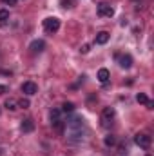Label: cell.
Here are the masks:
<instances>
[{"mask_svg": "<svg viewBox=\"0 0 154 156\" xmlns=\"http://www.w3.org/2000/svg\"><path fill=\"white\" fill-rule=\"evenodd\" d=\"M44 29H45V33H56L58 29H60V20L56 18V16H49V18H45L44 20Z\"/></svg>", "mask_w": 154, "mask_h": 156, "instance_id": "cell-1", "label": "cell"}, {"mask_svg": "<svg viewBox=\"0 0 154 156\" xmlns=\"http://www.w3.org/2000/svg\"><path fill=\"white\" fill-rule=\"evenodd\" d=\"M113 120H114V109L113 107H105L102 111V123H103V127H109L113 123Z\"/></svg>", "mask_w": 154, "mask_h": 156, "instance_id": "cell-2", "label": "cell"}, {"mask_svg": "<svg viewBox=\"0 0 154 156\" xmlns=\"http://www.w3.org/2000/svg\"><path fill=\"white\" fill-rule=\"evenodd\" d=\"M113 15H114V9H113L109 4H105V2L98 4V16H107V18H111Z\"/></svg>", "mask_w": 154, "mask_h": 156, "instance_id": "cell-3", "label": "cell"}, {"mask_svg": "<svg viewBox=\"0 0 154 156\" xmlns=\"http://www.w3.org/2000/svg\"><path fill=\"white\" fill-rule=\"evenodd\" d=\"M22 93L27 94V96H33V94L38 93V85L35 82H26V83H22Z\"/></svg>", "mask_w": 154, "mask_h": 156, "instance_id": "cell-4", "label": "cell"}, {"mask_svg": "<svg viewBox=\"0 0 154 156\" xmlns=\"http://www.w3.org/2000/svg\"><path fill=\"white\" fill-rule=\"evenodd\" d=\"M151 142H152V140H151L149 134H136V136H134V144L140 145V147H143V149H147V147L151 145Z\"/></svg>", "mask_w": 154, "mask_h": 156, "instance_id": "cell-5", "label": "cell"}, {"mask_svg": "<svg viewBox=\"0 0 154 156\" xmlns=\"http://www.w3.org/2000/svg\"><path fill=\"white\" fill-rule=\"evenodd\" d=\"M51 123L56 127V131H62L64 123H62V120H60V109H53V111H51Z\"/></svg>", "mask_w": 154, "mask_h": 156, "instance_id": "cell-6", "label": "cell"}, {"mask_svg": "<svg viewBox=\"0 0 154 156\" xmlns=\"http://www.w3.org/2000/svg\"><path fill=\"white\" fill-rule=\"evenodd\" d=\"M116 58H118L120 67H123V69H129V67L132 66V58H131V55H116Z\"/></svg>", "mask_w": 154, "mask_h": 156, "instance_id": "cell-7", "label": "cell"}, {"mask_svg": "<svg viewBox=\"0 0 154 156\" xmlns=\"http://www.w3.org/2000/svg\"><path fill=\"white\" fill-rule=\"evenodd\" d=\"M44 47H45L44 40H33V42H31V45H29V49H31V51H35V53L44 51Z\"/></svg>", "mask_w": 154, "mask_h": 156, "instance_id": "cell-8", "label": "cell"}, {"mask_svg": "<svg viewBox=\"0 0 154 156\" xmlns=\"http://www.w3.org/2000/svg\"><path fill=\"white\" fill-rule=\"evenodd\" d=\"M94 42L100 44V45L107 44V42H109V33H107V31H100V33L96 35V40H94Z\"/></svg>", "mask_w": 154, "mask_h": 156, "instance_id": "cell-9", "label": "cell"}, {"mask_svg": "<svg viewBox=\"0 0 154 156\" xmlns=\"http://www.w3.org/2000/svg\"><path fill=\"white\" fill-rule=\"evenodd\" d=\"M109 78H111V75H109V69L102 67V69L98 71V80H100L102 83H107V82H109Z\"/></svg>", "mask_w": 154, "mask_h": 156, "instance_id": "cell-10", "label": "cell"}, {"mask_svg": "<svg viewBox=\"0 0 154 156\" xmlns=\"http://www.w3.org/2000/svg\"><path fill=\"white\" fill-rule=\"evenodd\" d=\"M20 127H22V131H24V133H31V131L35 129V123H33V120H24Z\"/></svg>", "mask_w": 154, "mask_h": 156, "instance_id": "cell-11", "label": "cell"}, {"mask_svg": "<svg viewBox=\"0 0 154 156\" xmlns=\"http://www.w3.org/2000/svg\"><path fill=\"white\" fill-rule=\"evenodd\" d=\"M4 105H5V109H9V111L18 109V107H16V105H18V102H16V100H11V98H9V100H5V104H4Z\"/></svg>", "mask_w": 154, "mask_h": 156, "instance_id": "cell-12", "label": "cell"}, {"mask_svg": "<svg viewBox=\"0 0 154 156\" xmlns=\"http://www.w3.org/2000/svg\"><path fill=\"white\" fill-rule=\"evenodd\" d=\"M9 20V11L7 9H0V24H5Z\"/></svg>", "mask_w": 154, "mask_h": 156, "instance_id": "cell-13", "label": "cell"}, {"mask_svg": "<svg viewBox=\"0 0 154 156\" xmlns=\"http://www.w3.org/2000/svg\"><path fill=\"white\" fill-rule=\"evenodd\" d=\"M62 111H64V113H73V111H75V104H71V102H65V104L62 105Z\"/></svg>", "mask_w": 154, "mask_h": 156, "instance_id": "cell-14", "label": "cell"}, {"mask_svg": "<svg viewBox=\"0 0 154 156\" xmlns=\"http://www.w3.org/2000/svg\"><path fill=\"white\" fill-rule=\"evenodd\" d=\"M136 100H138V104H147V102H149L147 94H143V93H138V94H136Z\"/></svg>", "mask_w": 154, "mask_h": 156, "instance_id": "cell-15", "label": "cell"}, {"mask_svg": "<svg viewBox=\"0 0 154 156\" xmlns=\"http://www.w3.org/2000/svg\"><path fill=\"white\" fill-rule=\"evenodd\" d=\"M114 144H116V138L113 136V134H109V136H105V145H107V147H113Z\"/></svg>", "mask_w": 154, "mask_h": 156, "instance_id": "cell-16", "label": "cell"}, {"mask_svg": "<svg viewBox=\"0 0 154 156\" xmlns=\"http://www.w3.org/2000/svg\"><path fill=\"white\" fill-rule=\"evenodd\" d=\"M18 107H22V109H27V107H29V100H26V98H22V100L18 102Z\"/></svg>", "mask_w": 154, "mask_h": 156, "instance_id": "cell-17", "label": "cell"}, {"mask_svg": "<svg viewBox=\"0 0 154 156\" xmlns=\"http://www.w3.org/2000/svg\"><path fill=\"white\" fill-rule=\"evenodd\" d=\"M80 51H82V53H83V55H85V53H89V51H91V45H89V44H83V45H82V49H80Z\"/></svg>", "mask_w": 154, "mask_h": 156, "instance_id": "cell-18", "label": "cell"}, {"mask_svg": "<svg viewBox=\"0 0 154 156\" xmlns=\"http://www.w3.org/2000/svg\"><path fill=\"white\" fill-rule=\"evenodd\" d=\"M4 4H7V5H15L16 4V0H2Z\"/></svg>", "mask_w": 154, "mask_h": 156, "instance_id": "cell-19", "label": "cell"}, {"mask_svg": "<svg viewBox=\"0 0 154 156\" xmlns=\"http://www.w3.org/2000/svg\"><path fill=\"white\" fill-rule=\"evenodd\" d=\"M4 93H7V85H0V94H4Z\"/></svg>", "mask_w": 154, "mask_h": 156, "instance_id": "cell-20", "label": "cell"}, {"mask_svg": "<svg viewBox=\"0 0 154 156\" xmlns=\"http://www.w3.org/2000/svg\"><path fill=\"white\" fill-rule=\"evenodd\" d=\"M145 105H147V109H152V107H154V104H152V102H151V100H149V102H147Z\"/></svg>", "mask_w": 154, "mask_h": 156, "instance_id": "cell-21", "label": "cell"}]
</instances>
